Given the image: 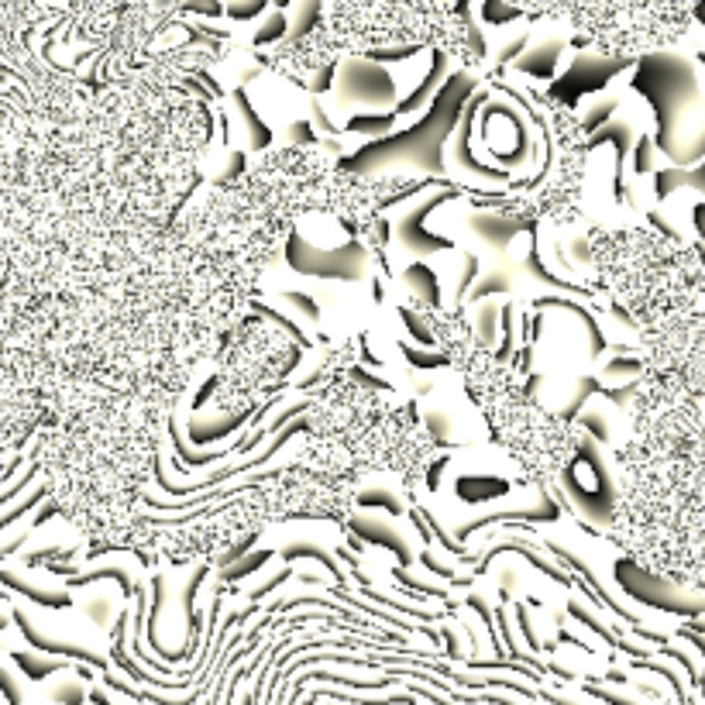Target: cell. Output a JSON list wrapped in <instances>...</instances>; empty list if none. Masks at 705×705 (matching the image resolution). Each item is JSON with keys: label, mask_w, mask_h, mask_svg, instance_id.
Wrapping results in <instances>:
<instances>
[{"label": "cell", "mask_w": 705, "mask_h": 705, "mask_svg": "<svg viewBox=\"0 0 705 705\" xmlns=\"http://www.w3.org/2000/svg\"><path fill=\"white\" fill-rule=\"evenodd\" d=\"M296 433H310L307 413H303V416H292L286 427L275 430L272 437H269V441H265L262 447H255L252 454H238V458H231V462L217 464L214 472L200 475V479H183V481H176V479H172V468L166 464V458H158V464H155V481H158V489H162L166 496H196V492H214V489H227V485L238 479V475H244V472H255V468H262V464L275 462V454H279L282 447L290 444ZM231 492H238V489H231Z\"/></svg>", "instance_id": "cell-1"}, {"label": "cell", "mask_w": 705, "mask_h": 705, "mask_svg": "<svg viewBox=\"0 0 705 705\" xmlns=\"http://www.w3.org/2000/svg\"><path fill=\"white\" fill-rule=\"evenodd\" d=\"M286 262L292 272L327 282H358L368 275V252L361 241H344L341 248H317L303 234L286 241Z\"/></svg>", "instance_id": "cell-2"}, {"label": "cell", "mask_w": 705, "mask_h": 705, "mask_svg": "<svg viewBox=\"0 0 705 705\" xmlns=\"http://www.w3.org/2000/svg\"><path fill=\"white\" fill-rule=\"evenodd\" d=\"M334 97L361 110H393V103L399 100V86L382 62H372L368 55H348L338 62Z\"/></svg>", "instance_id": "cell-3"}, {"label": "cell", "mask_w": 705, "mask_h": 705, "mask_svg": "<svg viewBox=\"0 0 705 705\" xmlns=\"http://www.w3.org/2000/svg\"><path fill=\"white\" fill-rule=\"evenodd\" d=\"M464 189L454 186V183H437L433 189L427 193H420V200L413 206H406L399 217H395L393 231H395V244L403 248V252H410V255H433V252H447L451 248V238L444 234H430L427 227V217L437 210V206H444L447 200H458Z\"/></svg>", "instance_id": "cell-4"}, {"label": "cell", "mask_w": 705, "mask_h": 705, "mask_svg": "<svg viewBox=\"0 0 705 705\" xmlns=\"http://www.w3.org/2000/svg\"><path fill=\"white\" fill-rule=\"evenodd\" d=\"M485 97H489V93H472V97H468L462 118H458V124H454L451 135H447L444 158H451L447 166L462 176V183H492V186H506V183L513 179V172L502 169V166H485V162H479L475 148H472V131H475V118H479Z\"/></svg>", "instance_id": "cell-5"}, {"label": "cell", "mask_w": 705, "mask_h": 705, "mask_svg": "<svg viewBox=\"0 0 705 705\" xmlns=\"http://www.w3.org/2000/svg\"><path fill=\"white\" fill-rule=\"evenodd\" d=\"M578 458L588 464V472H592V485H582V481L575 479L571 472H565V492L571 496L575 502V510L585 516V519H609L613 516V481L605 475V468H602V458H599V447L592 444V441H582L578 444Z\"/></svg>", "instance_id": "cell-6"}, {"label": "cell", "mask_w": 705, "mask_h": 705, "mask_svg": "<svg viewBox=\"0 0 705 705\" xmlns=\"http://www.w3.org/2000/svg\"><path fill=\"white\" fill-rule=\"evenodd\" d=\"M513 519H519V523H557V519H561V506L554 502L550 492L537 489L530 502H523V506H510V510H481V513L464 516L462 523H458L451 533H454V540L464 548V544H472V537L481 533L485 527L513 523Z\"/></svg>", "instance_id": "cell-7"}, {"label": "cell", "mask_w": 705, "mask_h": 705, "mask_svg": "<svg viewBox=\"0 0 705 705\" xmlns=\"http://www.w3.org/2000/svg\"><path fill=\"white\" fill-rule=\"evenodd\" d=\"M351 533L372 544L378 550H389L403 567L416 565V540H410V533H403V527L395 523V516L382 513H355L351 516Z\"/></svg>", "instance_id": "cell-8"}, {"label": "cell", "mask_w": 705, "mask_h": 705, "mask_svg": "<svg viewBox=\"0 0 705 705\" xmlns=\"http://www.w3.org/2000/svg\"><path fill=\"white\" fill-rule=\"evenodd\" d=\"M258 410H262V403H258V406H241V410H231V413H217V416H204V413L196 410L186 424L189 444H196V447L221 444L227 437L241 433L244 427H252Z\"/></svg>", "instance_id": "cell-9"}, {"label": "cell", "mask_w": 705, "mask_h": 705, "mask_svg": "<svg viewBox=\"0 0 705 705\" xmlns=\"http://www.w3.org/2000/svg\"><path fill=\"white\" fill-rule=\"evenodd\" d=\"M11 616H14L17 630L24 634V640L32 643L34 651H42V653H59V657H72V661H83V664H90V668L107 671V657H103V653H97L93 647L80 643V640H62V636L38 630V623H34V619L28 616V609H14Z\"/></svg>", "instance_id": "cell-10"}, {"label": "cell", "mask_w": 705, "mask_h": 705, "mask_svg": "<svg viewBox=\"0 0 705 705\" xmlns=\"http://www.w3.org/2000/svg\"><path fill=\"white\" fill-rule=\"evenodd\" d=\"M0 585L7 592H17L24 599H32L42 609H69L72 605V592L66 585H49V582H34L28 571H14V567H0Z\"/></svg>", "instance_id": "cell-11"}, {"label": "cell", "mask_w": 705, "mask_h": 705, "mask_svg": "<svg viewBox=\"0 0 705 705\" xmlns=\"http://www.w3.org/2000/svg\"><path fill=\"white\" fill-rule=\"evenodd\" d=\"M451 76V59H447L441 49H433V55H430V69H427V76L420 80V83L413 86L406 97H399V100L393 103V110H395V118L399 120H410L416 118L424 107H427L430 100H433V93L444 86V80Z\"/></svg>", "instance_id": "cell-12"}, {"label": "cell", "mask_w": 705, "mask_h": 705, "mask_svg": "<svg viewBox=\"0 0 705 705\" xmlns=\"http://www.w3.org/2000/svg\"><path fill=\"white\" fill-rule=\"evenodd\" d=\"M131 565H145V557L141 554H124V561H103V565H93V567H86V571H72V575H66V588L69 592H76V588H86V585H93V582H100V578H114V582L120 585V592L131 599L135 595V571H131Z\"/></svg>", "instance_id": "cell-13"}, {"label": "cell", "mask_w": 705, "mask_h": 705, "mask_svg": "<svg viewBox=\"0 0 705 705\" xmlns=\"http://www.w3.org/2000/svg\"><path fill=\"white\" fill-rule=\"evenodd\" d=\"M279 554H282L286 565H292V561H317V565L327 571V578L338 585V588H344V582H348L341 571V561H338V554H334V548L324 544V540H290V544L279 548Z\"/></svg>", "instance_id": "cell-14"}, {"label": "cell", "mask_w": 705, "mask_h": 705, "mask_svg": "<svg viewBox=\"0 0 705 705\" xmlns=\"http://www.w3.org/2000/svg\"><path fill=\"white\" fill-rule=\"evenodd\" d=\"M513 492L510 489V479L502 475H481V472H472V475H458L454 479V496L462 499L464 506H485V502H499Z\"/></svg>", "instance_id": "cell-15"}, {"label": "cell", "mask_w": 705, "mask_h": 705, "mask_svg": "<svg viewBox=\"0 0 705 705\" xmlns=\"http://www.w3.org/2000/svg\"><path fill=\"white\" fill-rule=\"evenodd\" d=\"M561 52H565V42L561 38H548V42L530 45L523 55H516L513 66L523 76H533V80H554L557 76V62H561Z\"/></svg>", "instance_id": "cell-16"}, {"label": "cell", "mask_w": 705, "mask_h": 705, "mask_svg": "<svg viewBox=\"0 0 705 705\" xmlns=\"http://www.w3.org/2000/svg\"><path fill=\"white\" fill-rule=\"evenodd\" d=\"M403 286L410 290V296H416L424 307L430 310H441L444 307V290H441V279H437V272L430 269L424 258H416V262H410L406 269H403Z\"/></svg>", "instance_id": "cell-17"}, {"label": "cell", "mask_w": 705, "mask_h": 705, "mask_svg": "<svg viewBox=\"0 0 705 705\" xmlns=\"http://www.w3.org/2000/svg\"><path fill=\"white\" fill-rule=\"evenodd\" d=\"M231 103H234V110H238L244 131H248V148H252V152L269 148V145H272V128H269V124L262 120V114L255 110V103L248 97V86L241 83L238 90H231Z\"/></svg>", "instance_id": "cell-18"}, {"label": "cell", "mask_w": 705, "mask_h": 705, "mask_svg": "<svg viewBox=\"0 0 705 705\" xmlns=\"http://www.w3.org/2000/svg\"><path fill=\"white\" fill-rule=\"evenodd\" d=\"M548 307H557V310H567V313H575L578 320H582V327L588 330V348H592V358H599L602 351H605V338H602V330L599 324H595V317L588 313V310L582 307V303H571V300H565V296H533V310L537 313H544Z\"/></svg>", "instance_id": "cell-19"}, {"label": "cell", "mask_w": 705, "mask_h": 705, "mask_svg": "<svg viewBox=\"0 0 705 705\" xmlns=\"http://www.w3.org/2000/svg\"><path fill=\"white\" fill-rule=\"evenodd\" d=\"M468 224L479 231V238H485V244L492 241L496 248H502L506 241L519 234V224L513 217H506V206H489V214H472Z\"/></svg>", "instance_id": "cell-20"}, {"label": "cell", "mask_w": 705, "mask_h": 705, "mask_svg": "<svg viewBox=\"0 0 705 705\" xmlns=\"http://www.w3.org/2000/svg\"><path fill=\"white\" fill-rule=\"evenodd\" d=\"M395 110H355L341 124V135H361V138H386L395 131Z\"/></svg>", "instance_id": "cell-21"}, {"label": "cell", "mask_w": 705, "mask_h": 705, "mask_svg": "<svg viewBox=\"0 0 705 705\" xmlns=\"http://www.w3.org/2000/svg\"><path fill=\"white\" fill-rule=\"evenodd\" d=\"M389 571V578H393L399 588H410V595H433V599H451V585L437 582L433 575H424V571H416V567H403V565H393L386 567Z\"/></svg>", "instance_id": "cell-22"}, {"label": "cell", "mask_w": 705, "mask_h": 705, "mask_svg": "<svg viewBox=\"0 0 705 705\" xmlns=\"http://www.w3.org/2000/svg\"><path fill=\"white\" fill-rule=\"evenodd\" d=\"M45 499H49V485H45V481H32L14 502H7V506L0 510V533L7 530V527H14V523H21L28 513H34Z\"/></svg>", "instance_id": "cell-23"}, {"label": "cell", "mask_w": 705, "mask_h": 705, "mask_svg": "<svg viewBox=\"0 0 705 705\" xmlns=\"http://www.w3.org/2000/svg\"><path fill=\"white\" fill-rule=\"evenodd\" d=\"M11 661L21 668V674H24L28 681H45L49 674H59V671L69 668V661H62V657H49V653H42V651H11Z\"/></svg>", "instance_id": "cell-24"}, {"label": "cell", "mask_w": 705, "mask_h": 705, "mask_svg": "<svg viewBox=\"0 0 705 705\" xmlns=\"http://www.w3.org/2000/svg\"><path fill=\"white\" fill-rule=\"evenodd\" d=\"M516 290V275L510 269H489V272H479L475 286L468 290L464 303H481V300H492V296H506V292Z\"/></svg>", "instance_id": "cell-25"}, {"label": "cell", "mask_w": 705, "mask_h": 705, "mask_svg": "<svg viewBox=\"0 0 705 705\" xmlns=\"http://www.w3.org/2000/svg\"><path fill=\"white\" fill-rule=\"evenodd\" d=\"M416 565H424V567H427V575H433L437 582H444V585H462V588H472V575H458V567H454V557L447 561V554H444V550H437V548L420 550V554H416Z\"/></svg>", "instance_id": "cell-26"}, {"label": "cell", "mask_w": 705, "mask_h": 705, "mask_svg": "<svg viewBox=\"0 0 705 705\" xmlns=\"http://www.w3.org/2000/svg\"><path fill=\"white\" fill-rule=\"evenodd\" d=\"M272 557H275V550H272V548H258V550L252 548L248 554H244V557H238L234 565L221 567V571H217V578H221V582H227V585L244 582V578H255L258 571L269 565Z\"/></svg>", "instance_id": "cell-27"}, {"label": "cell", "mask_w": 705, "mask_h": 705, "mask_svg": "<svg viewBox=\"0 0 705 705\" xmlns=\"http://www.w3.org/2000/svg\"><path fill=\"white\" fill-rule=\"evenodd\" d=\"M358 506L361 510H378V513L386 516H406V502L389 485H368V489H361Z\"/></svg>", "instance_id": "cell-28"}, {"label": "cell", "mask_w": 705, "mask_h": 705, "mask_svg": "<svg viewBox=\"0 0 705 705\" xmlns=\"http://www.w3.org/2000/svg\"><path fill=\"white\" fill-rule=\"evenodd\" d=\"M499 310H502V303H496V300L475 303V344H479L481 351L485 348H496L499 341Z\"/></svg>", "instance_id": "cell-29"}, {"label": "cell", "mask_w": 705, "mask_h": 705, "mask_svg": "<svg viewBox=\"0 0 705 705\" xmlns=\"http://www.w3.org/2000/svg\"><path fill=\"white\" fill-rule=\"evenodd\" d=\"M275 300H279V303H286L290 310H296L307 324H320V317H324V310H320V303H317V296L307 292V290H292V286H286V290L275 292Z\"/></svg>", "instance_id": "cell-30"}, {"label": "cell", "mask_w": 705, "mask_h": 705, "mask_svg": "<svg viewBox=\"0 0 705 705\" xmlns=\"http://www.w3.org/2000/svg\"><path fill=\"white\" fill-rule=\"evenodd\" d=\"M516 313H519V310H516V303H510V300H506L502 310H499V334H502V338H499V348H496V361H502V365L516 358Z\"/></svg>", "instance_id": "cell-31"}, {"label": "cell", "mask_w": 705, "mask_h": 705, "mask_svg": "<svg viewBox=\"0 0 705 705\" xmlns=\"http://www.w3.org/2000/svg\"><path fill=\"white\" fill-rule=\"evenodd\" d=\"M527 272L537 279V282H544L548 290H578L571 279H557V275L550 272L548 265H544V258H540V248H537V241H530V252H527Z\"/></svg>", "instance_id": "cell-32"}, {"label": "cell", "mask_w": 705, "mask_h": 705, "mask_svg": "<svg viewBox=\"0 0 705 705\" xmlns=\"http://www.w3.org/2000/svg\"><path fill=\"white\" fill-rule=\"evenodd\" d=\"M252 310H255V313H262V317H269V320L282 327L286 334H292L300 348H310V334H307V330H303L300 324H296V320H292L290 313H282V310L272 307V303H262V300H252Z\"/></svg>", "instance_id": "cell-33"}, {"label": "cell", "mask_w": 705, "mask_h": 705, "mask_svg": "<svg viewBox=\"0 0 705 705\" xmlns=\"http://www.w3.org/2000/svg\"><path fill=\"white\" fill-rule=\"evenodd\" d=\"M479 14L485 24L499 28V24H513L516 17H523V7H519V4H510V0H481Z\"/></svg>", "instance_id": "cell-34"}, {"label": "cell", "mask_w": 705, "mask_h": 705, "mask_svg": "<svg viewBox=\"0 0 705 705\" xmlns=\"http://www.w3.org/2000/svg\"><path fill=\"white\" fill-rule=\"evenodd\" d=\"M462 262H464V269H462V275H458V282H454V292H451V303H454V310H462L464 307V296H468V290L475 286V279H479V255L475 252H464L462 255Z\"/></svg>", "instance_id": "cell-35"}, {"label": "cell", "mask_w": 705, "mask_h": 705, "mask_svg": "<svg viewBox=\"0 0 705 705\" xmlns=\"http://www.w3.org/2000/svg\"><path fill=\"white\" fill-rule=\"evenodd\" d=\"M567 613L578 619V623H585V626H588L592 634H599L602 640H605V643H619L616 634H613V630H609V626H605V623H602V619L595 616V613H592V609H588V605H585L582 599H567Z\"/></svg>", "instance_id": "cell-36"}, {"label": "cell", "mask_w": 705, "mask_h": 705, "mask_svg": "<svg viewBox=\"0 0 705 705\" xmlns=\"http://www.w3.org/2000/svg\"><path fill=\"white\" fill-rule=\"evenodd\" d=\"M399 320H403V327H406V334L413 338V344H424V348H433L437 344V338H433V330L427 327V320L416 313V310H406V307H399Z\"/></svg>", "instance_id": "cell-37"}, {"label": "cell", "mask_w": 705, "mask_h": 705, "mask_svg": "<svg viewBox=\"0 0 705 705\" xmlns=\"http://www.w3.org/2000/svg\"><path fill=\"white\" fill-rule=\"evenodd\" d=\"M403 358L410 361L416 372H433V368H444V355L427 351L424 344H403Z\"/></svg>", "instance_id": "cell-38"}, {"label": "cell", "mask_w": 705, "mask_h": 705, "mask_svg": "<svg viewBox=\"0 0 705 705\" xmlns=\"http://www.w3.org/2000/svg\"><path fill=\"white\" fill-rule=\"evenodd\" d=\"M290 34V21L286 14H272L269 21H262V28L255 32V45H275Z\"/></svg>", "instance_id": "cell-39"}, {"label": "cell", "mask_w": 705, "mask_h": 705, "mask_svg": "<svg viewBox=\"0 0 705 705\" xmlns=\"http://www.w3.org/2000/svg\"><path fill=\"white\" fill-rule=\"evenodd\" d=\"M437 183H433V176H427V179H416V183H410V189H403V193H393V196H386L382 204L376 206V214H386V210H393V206H399L403 200H410V196H420V193H427V189H433Z\"/></svg>", "instance_id": "cell-40"}, {"label": "cell", "mask_w": 705, "mask_h": 705, "mask_svg": "<svg viewBox=\"0 0 705 705\" xmlns=\"http://www.w3.org/2000/svg\"><path fill=\"white\" fill-rule=\"evenodd\" d=\"M613 110H616V100H592L582 110V124L588 128V131H595L599 124H605V120H609V114H613Z\"/></svg>", "instance_id": "cell-41"}, {"label": "cell", "mask_w": 705, "mask_h": 705, "mask_svg": "<svg viewBox=\"0 0 705 705\" xmlns=\"http://www.w3.org/2000/svg\"><path fill=\"white\" fill-rule=\"evenodd\" d=\"M290 578H292V565H282V567H279V571H275V575H269L265 582H258L255 588L248 592V599H252V602L265 599V595H272L275 588H279V585H286V582H290Z\"/></svg>", "instance_id": "cell-42"}, {"label": "cell", "mask_w": 705, "mask_h": 705, "mask_svg": "<svg viewBox=\"0 0 705 705\" xmlns=\"http://www.w3.org/2000/svg\"><path fill=\"white\" fill-rule=\"evenodd\" d=\"M527 42H530V34H527V32H519V34H516V38H510V42H502L499 49L489 52V55H492V62H496V66H506V62H513L516 55L523 52V45H527Z\"/></svg>", "instance_id": "cell-43"}, {"label": "cell", "mask_w": 705, "mask_h": 705, "mask_svg": "<svg viewBox=\"0 0 705 705\" xmlns=\"http://www.w3.org/2000/svg\"><path fill=\"white\" fill-rule=\"evenodd\" d=\"M265 4H269V0H227V4H224V14L234 17V21H248V17L262 14Z\"/></svg>", "instance_id": "cell-44"}, {"label": "cell", "mask_w": 705, "mask_h": 705, "mask_svg": "<svg viewBox=\"0 0 705 705\" xmlns=\"http://www.w3.org/2000/svg\"><path fill=\"white\" fill-rule=\"evenodd\" d=\"M365 55H368L372 62L393 66V62H406V59H413V55H416V49H413V45H395V49H368Z\"/></svg>", "instance_id": "cell-45"}, {"label": "cell", "mask_w": 705, "mask_h": 705, "mask_svg": "<svg viewBox=\"0 0 705 705\" xmlns=\"http://www.w3.org/2000/svg\"><path fill=\"white\" fill-rule=\"evenodd\" d=\"M86 699V688L72 678V681H66V685H55L52 688V702H59V705H83Z\"/></svg>", "instance_id": "cell-46"}, {"label": "cell", "mask_w": 705, "mask_h": 705, "mask_svg": "<svg viewBox=\"0 0 705 705\" xmlns=\"http://www.w3.org/2000/svg\"><path fill=\"white\" fill-rule=\"evenodd\" d=\"M0 691H4V699L7 705H24V691H21V681H17L11 671L0 664Z\"/></svg>", "instance_id": "cell-47"}, {"label": "cell", "mask_w": 705, "mask_h": 705, "mask_svg": "<svg viewBox=\"0 0 705 705\" xmlns=\"http://www.w3.org/2000/svg\"><path fill=\"white\" fill-rule=\"evenodd\" d=\"M258 540H262V533H258V530H255V533H248V537H241V544H234V548L227 550V554H221V561H217V565H221V567L234 565V561H238V557H244V554H248V550L255 548Z\"/></svg>", "instance_id": "cell-48"}, {"label": "cell", "mask_w": 705, "mask_h": 705, "mask_svg": "<svg viewBox=\"0 0 705 705\" xmlns=\"http://www.w3.org/2000/svg\"><path fill=\"white\" fill-rule=\"evenodd\" d=\"M310 118H313V124L324 131V135H341V124H334V120L324 114V107L317 100H310Z\"/></svg>", "instance_id": "cell-49"}, {"label": "cell", "mask_w": 705, "mask_h": 705, "mask_svg": "<svg viewBox=\"0 0 705 705\" xmlns=\"http://www.w3.org/2000/svg\"><path fill=\"white\" fill-rule=\"evenodd\" d=\"M468 605L479 613L481 623H485V630H489V636H492V630H496V626H492V609H489L485 595H481V592H468Z\"/></svg>", "instance_id": "cell-50"}, {"label": "cell", "mask_w": 705, "mask_h": 705, "mask_svg": "<svg viewBox=\"0 0 705 705\" xmlns=\"http://www.w3.org/2000/svg\"><path fill=\"white\" fill-rule=\"evenodd\" d=\"M334 72H338V66L320 69V72L313 76V83H310V93L317 97V93H327V90H334Z\"/></svg>", "instance_id": "cell-51"}, {"label": "cell", "mask_w": 705, "mask_h": 705, "mask_svg": "<svg viewBox=\"0 0 705 705\" xmlns=\"http://www.w3.org/2000/svg\"><path fill=\"white\" fill-rule=\"evenodd\" d=\"M447 464H451V458H437V462L430 464V472H427V489H430V492H437V485H441V475L447 472Z\"/></svg>", "instance_id": "cell-52"}, {"label": "cell", "mask_w": 705, "mask_h": 705, "mask_svg": "<svg viewBox=\"0 0 705 705\" xmlns=\"http://www.w3.org/2000/svg\"><path fill=\"white\" fill-rule=\"evenodd\" d=\"M214 386H217V378H206L204 386H200V393L193 395V406H189V410H193V413H196V410H204V406H206V399H210V393H214Z\"/></svg>", "instance_id": "cell-53"}, {"label": "cell", "mask_w": 705, "mask_h": 705, "mask_svg": "<svg viewBox=\"0 0 705 705\" xmlns=\"http://www.w3.org/2000/svg\"><path fill=\"white\" fill-rule=\"evenodd\" d=\"M292 141H317V135H313V128H310L307 120H300V124H292Z\"/></svg>", "instance_id": "cell-54"}, {"label": "cell", "mask_w": 705, "mask_h": 705, "mask_svg": "<svg viewBox=\"0 0 705 705\" xmlns=\"http://www.w3.org/2000/svg\"><path fill=\"white\" fill-rule=\"evenodd\" d=\"M86 695H90V702H97V705H114V702H110V695H107L103 688H90Z\"/></svg>", "instance_id": "cell-55"}, {"label": "cell", "mask_w": 705, "mask_h": 705, "mask_svg": "<svg viewBox=\"0 0 705 705\" xmlns=\"http://www.w3.org/2000/svg\"><path fill=\"white\" fill-rule=\"evenodd\" d=\"M444 636H447V657H458V636L451 626H444Z\"/></svg>", "instance_id": "cell-56"}, {"label": "cell", "mask_w": 705, "mask_h": 705, "mask_svg": "<svg viewBox=\"0 0 705 705\" xmlns=\"http://www.w3.org/2000/svg\"><path fill=\"white\" fill-rule=\"evenodd\" d=\"M355 376H358L361 382H365V386H382V382H378L376 376H368V372H365V368H355Z\"/></svg>", "instance_id": "cell-57"}, {"label": "cell", "mask_w": 705, "mask_h": 705, "mask_svg": "<svg viewBox=\"0 0 705 705\" xmlns=\"http://www.w3.org/2000/svg\"><path fill=\"white\" fill-rule=\"evenodd\" d=\"M372 292H376V300H382V292H386V290H382V282H378V279L372 282Z\"/></svg>", "instance_id": "cell-58"}, {"label": "cell", "mask_w": 705, "mask_h": 705, "mask_svg": "<svg viewBox=\"0 0 705 705\" xmlns=\"http://www.w3.org/2000/svg\"><path fill=\"white\" fill-rule=\"evenodd\" d=\"M0 630H7V616L4 613H0Z\"/></svg>", "instance_id": "cell-59"}]
</instances>
